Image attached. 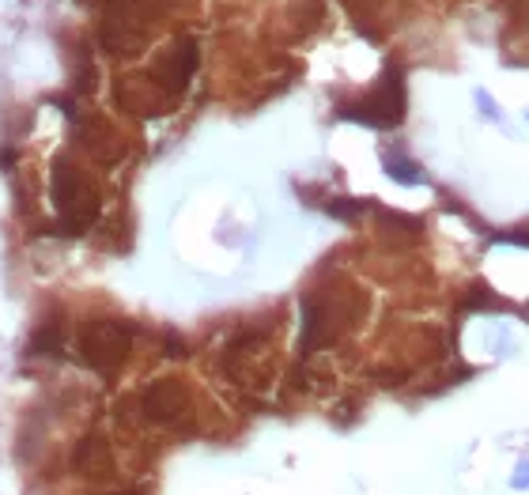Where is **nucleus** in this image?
Here are the masks:
<instances>
[{
	"label": "nucleus",
	"mask_w": 529,
	"mask_h": 495,
	"mask_svg": "<svg viewBox=\"0 0 529 495\" xmlns=\"http://www.w3.org/2000/svg\"><path fill=\"white\" fill-rule=\"evenodd\" d=\"M144 409L152 420H163V424H174L182 412L189 409V393L182 382H155L152 390L144 393Z\"/></svg>",
	"instance_id": "7ed1b4c3"
},
{
	"label": "nucleus",
	"mask_w": 529,
	"mask_h": 495,
	"mask_svg": "<svg viewBox=\"0 0 529 495\" xmlns=\"http://www.w3.org/2000/svg\"><path fill=\"white\" fill-rule=\"evenodd\" d=\"M50 193L57 212L69 223V231H84L87 223L95 220V212H99V197H95V189L87 182V174L72 159H65V155L53 163Z\"/></svg>",
	"instance_id": "f257e3e1"
},
{
	"label": "nucleus",
	"mask_w": 529,
	"mask_h": 495,
	"mask_svg": "<svg viewBox=\"0 0 529 495\" xmlns=\"http://www.w3.org/2000/svg\"><path fill=\"white\" fill-rule=\"evenodd\" d=\"M193 69H197V42L193 38H186V42H178L171 53H167V61H163V87L171 91V95H178L182 87L189 84V76H193Z\"/></svg>",
	"instance_id": "20e7f679"
},
{
	"label": "nucleus",
	"mask_w": 529,
	"mask_h": 495,
	"mask_svg": "<svg viewBox=\"0 0 529 495\" xmlns=\"http://www.w3.org/2000/svg\"><path fill=\"white\" fill-rule=\"evenodd\" d=\"M76 348L91 367L110 371L129 356V329L118 322H87L76 337Z\"/></svg>",
	"instance_id": "f03ea898"
},
{
	"label": "nucleus",
	"mask_w": 529,
	"mask_h": 495,
	"mask_svg": "<svg viewBox=\"0 0 529 495\" xmlns=\"http://www.w3.org/2000/svg\"><path fill=\"white\" fill-rule=\"evenodd\" d=\"M386 171H390V178H397V182H420V171H416V163H405V159H397V155H386Z\"/></svg>",
	"instance_id": "423d86ee"
},
{
	"label": "nucleus",
	"mask_w": 529,
	"mask_h": 495,
	"mask_svg": "<svg viewBox=\"0 0 529 495\" xmlns=\"http://www.w3.org/2000/svg\"><path fill=\"white\" fill-rule=\"evenodd\" d=\"M76 469H80V473H91V477H99V473L110 469L106 443L99 439V435H87L84 443H80V450H76Z\"/></svg>",
	"instance_id": "39448f33"
}]
</instances>
